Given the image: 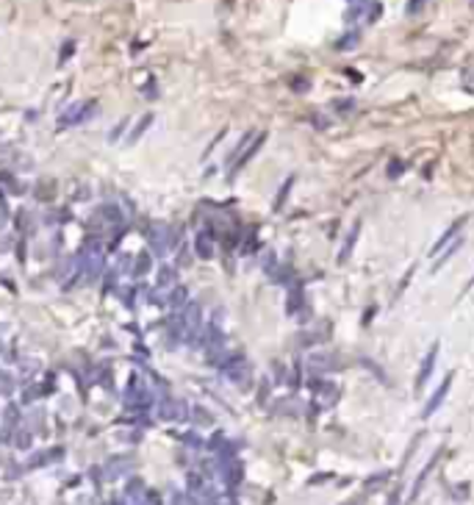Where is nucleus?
<instances>
[{
	"label": "nucleus",
	"mask_w": 474,
	"mask_h": 505,
	"mask_svg": "<svg viewBox=\"0 0 474 505\" xmlns=\"http://www.w3.org/2000/svg\"><path fill=\"white\" fill-rule=\"evenodd\" d=\"M222 375L236 389H242V392H250L252 389V366L247 364V358H242V356H233L228 364L222 366Z\"/></svg>",
	"instance_id": "1"
},
{
	"label": "nucleus",
	"mask_w": 474,
	"mask_h": 505,
	"mask_svg": "<svg viewBox=\"0 0 474 505\" xmlns=\"http://www.w3.org/2000/svg\"><path fill=\"white\" fill-rule=\"evenodd\" d=\"M94 114H97V103L94 100H89V103H72L58 117V128H70V125H78V122H86Z\"/></svg>",
	"instance_id": "2"
},
{
	"label": "nucleus",
	"mask_w": 474,
	"mask_h": 505,
	"mask_svg": "<svg viewBox=\"0 0 474 505\" xmlns=\"http://www.w3.org/2000/svg\"><path fill=\"white\" fill-rule=\"evenodd\" d=\"M313 408H319V411H327V408L335 405V400H339V386L330 383V380H313Z\"/></svg>",
	"instance_id": "3"
},
{
	"label": "nucleus",
	"mask_w": 474,
	"mask_h": 505,
	"mask_svg": "<svg viewBox=\"0 0 474 505\" xmlns=\"http://www.w3.org/2000/svg\"><path fill=\"white\" fill-rule=\"evenodd\" d=\"M383 14V6L380 0H358V3L352 6V9L347 11V23H355V20H363V23H377Z\"/></svg>",
	"instance_id": "4"
},
{
	"label": "nucleus",
	"mask_w": 474,
	"mask_h": 505,
	"mask_svg": "<svg viewBox=\"0 0 474 505\" xmlns=\"http://www.w3.org/2000/svg\"><path fill=\"white\" fill-rule=\"evenodd\" d=\"M438 353H441V342H432L430 344V350H427V356L422 358V364H419V372H416V392H422L424 386H427V380H430V375H432V370H436V361H438Z\"/></svg>",
	"instance_id": "5"
},
{
	"label": "nucleus",
	"mask_w": 474,
	"mask_h": 505,
	"mask_svg": "<svg viewBox=\"0 0 474 505\" xmlns=\"http://www.w3.org/2000/svg\"><path fill=\"white\" fill-rule=\"evenodd\" d=\"M150 247H153V256H167L169 252V236H172V228L167 222H153L150 225Z\"/></svg>",
	"instance_id": "6"
},
{
	"label": "nucleus",
	"mask_w": 474,
	"mask_h": 505,
	"mask_svg": "<svg viewBox=\"0 0 474 505\" xmlns=\"http://www.w3.org/2000/svg\"><path fill=\"white\" fill-rule=\"evenodd\" d=\"M441 455H444V447H438L436 453H432V458L422 467V472L416 475V480H413V489H410V497H408V505H413L416 500H419V494H422V489H424V483H427V477L436 472V467H438V461H441Z\"/></svg>",
	"instance_id": "7"
},
{
	"label": "nucleus",
	"mask_w": 474,
	"mask_h": 505,
	"mask_svg": "<svg viewBox=\"0 0 474 505\" xmlns=\"http://www.w3.org/2000/svg\"><path fill=\"white\" fill-rule=\"evenodd\" d=\"M214 228H203V230H197V236H194V256L197 258H203V261H211V258L216 256V242H214Z\"/></svg>",
	"instance_id": "8"
},
{
	"label": "nucleus",
	"mask_w": 474,
	"mask_h": 505,
	"mask_svg": "<svg viewBox=\"0 0 474 505\" xmlns=\"http://www.w3.org/2000/svg\"><path fill=\"white\" fill-rule=\"evenodd\" d=\"M216 472L222 475V480L228 483V486H239L244 477V467L239 458H216Z\"/></svg>",
	"instance_id": "9"
},
{
	"label": "nucleus",
	"mask_w": 474,
	"mask_h": 505,
	"mask_svg": "<svg viewBox=\"0 0 474 505\" xmlns=\"http://www.w3.org/2000/svg\"><path fill=\"white\" fill-rule=\"evenodd\" d=\"M189 408H186V402H181V400H172V397H164L161 402H158V416L161 419H167V422H183V419H189Z\"/></svg>",
	"instance_id": "10"
},
{
	"label": "nucleus",
	"mask_w": 474,
	"mask_h": 505,
	"mask_svg": "<svg viewBox=\"0 0 474 505\" xmlns=\"http://www.w3.org/2000/svg\"><path fill=\"white\" fill-rule=\"evenodd\" d=\"M452 380H455V372H449L446 378L441 380V386L436 389V392L430 394V400H427V405H424V411H422V419H430L432 414L441 408V402L446 400V394H449V389H452Z\"/></svg>",
	"instance_id": "11"
},
{
	"label": "nucleus",
	"mask_w": 474,
	"mask_h": 505,
	"mask_svg": "<svg viewBox=\"0 0 474 505\" xmlns=\"http://www.w3.org/2000/svg\"><path fill=\"white\" fill-rule=\"evenodd\" d=\"M466 222H469V217H458V220L452 222V225H449V228L444 230L441 236H438V242H436V244H432V247H430V256L436 258L438 252H441V250L446 247V244H449V242H455V239L460 236V230L466 228Z\"/></svg>",
	"instance_id": "12"
},
{
	"label": "nucleus",
	"mask_w": 474,
	"mask_h": 505,
	"mask_svg": "<svg viewBox=\"0 0 474 505\" xmlns=\"http://www.w3.org/2000/svg\"><path fill=\"white\" fill-rule=\"evenodd\" d=\"M264 142H266V133H264V131H261V133H255V139H252V142H250V147H247V150H244V153H242V156H239V161H236V164H233V167L228 169V178H233V175H239V169H244V167H247V164H250V161H252V156H255V153H258V150H261V147H264Z\"/></svg>",
	"instance_id": "13"
},
{
	"label": "nucleus",
	"mask_w": 474,
	"mask_h": 505,
	"mask_svg": "<svg viewBox=\"0 0 474 505\" xmlns=\"http://www.w3.org/2000/svg\"><path fill=\"white\" fill-rule=\"evenodd\" d=\"M358 236H361V220H355L352 225H349V230H347L344 242H341L339 256H335V261H339V264H347V261H349V256H352L355 244H358Z\"/></svg>",
	"instance_id": "14"
},
{
	"label": "nucleus",
	"mask_w": 474,
	"mask_h": 505,
	"mask_svg": "<svg viewBox=\"0 0 474 505\" xmlns=\"http://www.w3.org/2000/svg\"><path fill=\"white\" fill-rule=\"evenodd\" d=\"M130 467H133V458H130V455H114V458H108V463H106V469H103V472H106L108 480H116V477L128 475Z\"/></svg>",
	"instance_id": "15"
},
{
	"label": "nucleus",
	"mask_w": 474,
	"mask_h": 505,
	"mask_svg": "<svg viewBox=\"0 0 474 505\" xmlns=\"http://www.w3.org/2000/svg\"><path fill=\"white\" fill-rule=\"evenodd\" d=\"M286 311H288V317H300V314H305V292H302L300 283H291V286H288Z\"/></svg>",
	"instance_id": "16"
},
{
	"label": "nucleus",
	"mask_w": 474,
	"mask_h": 505,
	"mask_svg": "<svg viewBox=\"0 0 474 505\" xmlns=\"http://www.w3.org/2000/svg\"><path fill=\"white\" fill-rule=\"evenodd\" d=\"M61 458H64V447H53V450H47V453H36V455H31L28 469L47 467V463H56V461H61Z\"/></svg>",
	"instance_id": "17"
},
{
	"label": "nucleus",
	"mask_w": 474,
	"mask_h": 505,
	"mask_svg": "<svg viewBox=\"0 0 474 505\" xmlns=\"http://www.w3.org/2000/svg\"><path fill=\"white\" fill-rule=\"evenodd\" d=\"M460 247H463V234H460V236L455 239V242H449V244H446V247L441 250V256H436V264H432V272H441V267H444L446 261H449L452 256H458V250H460Z\"/></svg>",
	"instance_id": "18"
},
{
	"label": "nucleus",
	"mask_w": 474,
	"mask_h": 505,
	"mask_svg": "<svg viewBox=\"0 0 474 505\" xmlns=\"http://www.w3.org/2000/svg\"><path fill=\"white\" fill-rule=\"evenodd\" d=\"M155 286H158V289H175V286H177V269H175V267H169V264L158 267Z\"/></svg>",
	"instance_id": "19"
},
{
	"label": "nucleus",
	"mask_w": 474,
	"mask_h": 505,
	"mask_svg": "<svg viewBox=\"0 0 474 505\" xmlns=\"http://www.w3.org/2000/svg\"><path fill=\"white\" fill-rule=\"evenodd\" d=\"M150 269H153V252H139V256L133 258L130 275H133V278H144V275H150Z\"/></svg>",
	"instance_id": "20"
},
{
	"label": "nucleus",
	"mask_w": 474,
	"mask_h": 505,
	"mask_svg": "<svg viewBox=\"0 0 474 505\" xmlns=\"http://www.w3.org/2000/svg\"><path fill=\"white\" fill-rule=\"evenodd\" d=\"M186 303H189V289H186V286H175V289H169V295H167V305H169V308L183 311V308H186Z\"/></svg>",
	"instance_id": "21"
},
{
	"label": "nucleus",
	"mask_w": 474,
	"mask_h": 505,
	"mask_svg": "<svg viewBox=\"0 0 474 505\" xmlns=\"http://www.w3.org/2000/svg\"><path fill=\"white\" fill-rule=\"evenodd\" d=\"M153 120H155V117H153V114H144V117H142L139 122H136V125H133V128H130V133H128V139H125V142H128V145H136V142H139V139H142V136H144V133H147V128H150V125H153Z\"/></svg>",
	"instance_id": "22"
},
{
	"label": "nucleus",
	"mask_w": 474,
	"mask_h": 505,
	"mask_svg": "<svg viewBox=\"0 0 474 505\" xmlns=\"http://www.w3.org/2000/svg\"><path fill=\"white\" fill-rule=\"evenodd\" d=\"M19 428V405H6L3 408V431L6 433H11V431H17Z\"/></svg>",
	"instance_id": "23"
},
{
	"label": "nucleus",
	"mask_w": 474,
	"mask_h": 505,
	"mask_svg": "<svg viewBox=\"0 0 474 505\" xmlns=\"http://www.w3.org/2000/svg\"><path fill=\"white\" fill-rule=\"evenodd\" d=\"M272 411H274V414H286V416H297V414H300V402L294 400V397L274 400V402H272Z\"/></svg>",
	"instance_id": "24"
},
{
	"label": "nucleus",
	"mask_w": 474,
	"mask_h": 505,
	"mask_svg": "<svg viewBox=\"0 0 474 505\" xmlns=\"http://www.w3.org/2000/svg\"><path fill=\"white\" fill-rule=\"evenodd\" d=\"M252 139H255V133H252V131H247V133L242 136V139H239V142H236V147H233V153L228 156V169H230V167H233V164H236V161H239V156H242V153H244V150H247V147H250V142H252Z\"/></svg>",
	"instance_id": "25"
},
{
	"label": "nucleus",
	"mask_w": 474,
	"mask_h": 505,
	"mask_svg": "<svg viewBox=\"0 0 474 505\" xmlns=\"http://www.w3.org/2000/svg\"><path fill=\"white\" fill-rule=\"evenodd\" d=\"M291 186H294V175H288V178L280 183V189H278V197H274V211H280V208L286 206L288 195H291Z\"/></svg>",
	"instance_id": "26"
},
{
	"label": "nucleus",
	"mask_w": 474,
	"mask_h": 505,
	"mask_svg": "<svg viewBox=\"0 0 474 505\" xmlns=\"http://www.w3.org/2000/svg\"><path fill=\"white\" fill-rule=\"evenodd\" d=\"M311 366L316 372H330L333 370V356L330 353H313L311 356Z\"/></svg>",
	"instance_id": "27"
},
{
	"label": "nucleus",
	"mask_w": 474,
	"mask_h": 505,
	"mask_svg": "<svg viewBox=\"0 0 474 505\" xmlns=\"http://www.w3.org/2000/svg\"><path fill=\"white\" fill-rule=\"evenodd\" d=\"M191 422H194V425L197 428H211V425H214V416H211L208 411H205V408L203 405H194V408H191Z\"/></svg>",
	"instance_id": "28"
},
{
	"label": "nucleus",
	"mask_w": 474,
	"mask_h": 505,
	"mask_svg": "<svg viewBox=\"0 0 474 505\" xmlns=\"http://www.w3.org/2000/svg\"><path fill=\"white\" fill-rule=\"evenodd\" d=\"M278 267H280V264H278V256H274L272 250H266L264 256H261V269H264L266 275H269L272 281H274V275H278Z\"/></svg>",
	"instance_id": "29"
},
{
	"label": "nucleus",
	"mask_w": 474,
	"mask_h": 505,
	"mask_svg": "<svg viewBox=\"0 0 474 505\" xmlns=\"http://www.w3.org/2000/svg\"><path fill=\"white\" fill-rule=\"evenodd\" d=\"M0 183H3V186L9 189L11 195H23V192H25V186H23V183H19V181L14 178V175H11V172H6V169H0Z\"/></svg>",
	"instance_id": "30"
},
{
	"label": "nucleus",
	"mask_w": 474,
	"mask_h": 505,
	"mask_svg": "<svg viewBox=\"0 0 474 505\" xmlns=\"http://www.w3.org/2000/svg\"><path fill=\"white\" fill-rule=\"evenodd\" d=\"M14 375H11L9 370H3V366H0V394H3V397H9V394H14Z\"/></svg>",
	"instance_id": "31"
},
{
	"label": "nucleus",
	"mask_w": 474,
	"mask_h": 505,
	"mask_svg": "<svg viewBox=\"0 0 474 505\" xmlns=\"http://www.w3.org/2000/svg\"><path fill=\"white\" fill-rule=\"evenodd\" d=\"M391 472H374L372 477H366V483H363V491H377L380 486H386L388 483Z\"/></svg>",
	"instance_id": "32"
},
{
	"label": "nucleus",
	"mask_w": 474,
	"mask_h": 505,
	"mask_svg": "<svg viewBox=\"0 0 474 505\" xmlns=\"http://www.w3.org/2000/svg\"><path fill=\"white\" fill-rule=\"evenodd\" d=\"M31 441H33V436H31L28 428H17V433H14V447H17V450H31Z\"/></svg>",
	"instance_id": "33"
},
{
	"label": "nucleus",
	"mask_w": 474,
	"mask_h": 505,
	"mask_svg": "<svg viewBox=\"0 0 474 505\" xmlns=\"http://www.w3.org/2000/svg\"><path fill=\"white\" fill-rule=\"evenodd\" d=\"M358 42H361V33L349 31L347 36H341L339 42H335V47H339V50H352V47H358Z\"/></svg>",
	"instance_id": "34"
},
{
	"label": "nucleus",
	"mask_w": 474,
	"mask_h": 505,
	"mask_svg": "<svg viewBox=\"0 0 474 505\" xmlns=\"http://www.w3.org/2000/svg\"><path fill=\"white\" fill-rule=\"evenodd\" d=\"M116 283H120V269H111V272H106V281H103V292H114L116 289Z\"/></svg>",
	"instance_id": "35"
},
{
	"label": "nucleus",
	"mask_w": 474,
	"mask_h": 505,
	"mask_svg": "<svg viewBox=\"0 0 474 505\" xmlns=\"http://www.w3.org/2000/svg\"><path fill=\"white\" fill-rule=\"evenodd\" d=\"M405 169H408V164L400 161V159H394V161L388 164V178H391V181H397V178H400V175L405 172Z\"/></svg>",
	"instance_id": "36"
},
{
	"label": "nucleus",
	"mask_w": 474,
	"mask_h": 505,
	"mask_svg": "<svg viewBox=\"0 0 474 505\" xmlns=\"http://www.w3.org/2000/svg\"><path fill=\"white\" fill-rule=\"evenodd\" d=\"M36 197H39V200H53V197H56V189H53L50 186V183H45V186H42V183H39V189H36Z\"/></svg>",
	"instance_id": "37"
},
{
	"label": "nucleus",
	"mask_w": 474,
	"mask_h": 505,
	"mask_svg": "<svg viewBox=\"0 0 474 505\" xmlns=\"http://www.w3.org/2000/svg\"><path fill=\"white\" fill-rule=\"evenodd\" d=\"M128 117L125 120H120V122H116V125L111 128V133H108V142H116V139H120V136H122V131H125V128H128Z\"/></svg>",
	"instance_id": "38"
},
{
	"label": "nucleus",
	"mask_w": 474,
	"mask_h": 505,
	"mask_svg": "<svg viewBox=\"0 0 474 505\" xmlns=\"http://www.w3.org/2000/svg\"><path fill=\"white\" fill-rule=\"evenodd\" d=\"M72 50H75V42H72V39H67V45H61V53H58V64H64V61H70Z\"/></svg>",
	"instance_id": "39"
},
{
	"label": "nucleus",
	"mask_w": 474,
	"mask_h": 505,
	"mask_svg": "<svg viewBox=\"0 0 474 505\" xmlns=\"http://www.w3.org/2000/svg\"><path fill=\"white\" fill-rule=\"evenodd\" d=\"M36 397H42V394H39V386H25V389H23V402H25V405H28V402H33Z\"/></svg>",
	"instance_id": "40"
},
{
	"label": "nucleus",
	"mask_w": 474,
	"mask_h": 505,
	"mask_svg": "<svg viewBox=\"0 0 474 505\" xmlns=\"http://www.w3.org/2000/svg\"><path fill=\"white\" fill-rule=\"evenodd\" d=\"M288 386H291V389H300V386H302V366H300V361H297V366H294V372H291V380H288Z\"/></svg>",
	"instance_id": "41"
},
{
	"label": "nucleus",
	"mask_w": 474,
	"mask_h": 505,
	"mask_svg": "<svg viewBox=\"0 0 474 505\" xmlns=\"http://www.w3.org/2000/svg\"><path fill=\"white\" fill-rule=\"evenodd\" d=\"M122 295V305H128V308H133V297H136V289L130 286V289H120Z\"/></svg>",
	"instance_id": "42"
},
{
	"label": "nucleus",
	"mask_w": 474,
	"mask_h": 505,
	"mask_svg": "<svg viewBox=\"0 0 474 505\" xmlns=\"http://www.w3.org/2000/svg\"><path fill=\"white\" fill-rule=\"evenodd\" d=\"M424 3H430V0H408V6H405V11H408V14H419Z\"/></svg>",
	"instance_id": "43"
},
{
	"label": "nucleus",
	"mask_w": 474,
	"mask_h": 505,
	"mask_svg": "<svg viewBox=\"0 0 474 505\" xmlns=\"http://www.w3.org/2000/svg\"><path fill=\"white\" fill-rule=\"evenodd\" d=\"M352 106H355L352 100H335V103H333V108H335V111H349Z\"/></svg>",
	"instance_id": "44"
},
{
	"label": "nucleus",
	"mask_w": 474,
	"mask_h": 505,
	"mask_svg": "<svg viewBox=\"0 0 474 505\" xmlns=\"http://www.w3.org/2000/svg\"><path fill=\"white\" fill-rule=\"evenodd\" d=\"M455 500H466V494H469V483H460V486H455Z\"/></svg>",
	"instance_id": "45"
},
{
	"label": "nucleus",
	"mask_w": 474,
	"mask_h": 505,
	"mask_svg": "<svg viewBox=\"0 0 474 505\" xmlns=\"http://www.w3.org/2000/svg\"><path fill=\"white\" fill-rule=\"evenodd\" d=\"M272 375H274V380H278V383H280V380H283V366H280L278 361H274V364H272Z\"/></svg>",
	"instance_id": "46"
},
{
	"label": "nucleus",
	"mask_w": 474,
	"mask_h": 505,
	"mask_svg": "<svg viewBox=\"0 0 474 505\" xmlns=\"http://www.w3.org/2000/svg\"><path fill=\"white\" fill-rule=\"evenodd\" d=\"M386 505H400V489H394V491H391V494H388V502Z\"/></svg>",
	"instance_id": "47"
},
{
	"label": "nucleus",
	"mask_w": 474,
	"mask_h": 505,
	"mask_svg": "<svg viewBox=\"0 0 474 505\" xmlns=\"http://www.w3.org/2000/svg\"><path fill=\"white\" fill-rule=\"evenodd\" d=\"M216 505H239L233 497H216Z\"/></svg>",
	"instance_id": "48"
},
{
	"label": "nucleus",
	"mask_w": 474,
	"mask_h": 505,
	"mask_svg": "<svg viewBox=\"0 0 474 505\" xmlns=\"http://www.w3.org/2000/svg\"><path fill=\"white\" fill-rule=\"evenodd\" d=\"M291 86H294V89H300V92H305L308 89V81H294Z\"/></svg>",
	"instance_id": "49"
},
{
	"label": "nucleus",
	"mask_w": 474,
	"mask_h": 505,
	"mask_svg": "<svg viewBox=\"0 0 474 505\" xmlns=\"http://www.w3.org/2000/svg\"><path fill=\"white\" fill-rule=\"evenodd\" d=\"M471 9H474V0H471Z\"/></svg>",
	"instance_id": "50"
}]
</instances>
